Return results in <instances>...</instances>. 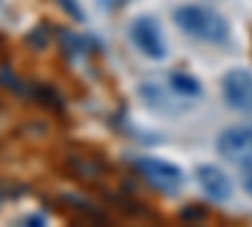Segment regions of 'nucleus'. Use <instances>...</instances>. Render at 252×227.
Wrapping results in <instances>:
<instances>
[{"label":"nucleus","mask_w":252,"mask_h":227,"mask_svg":"<svg viewBox=\"0 0 252 227\" xmlns=\"http://www.w3.org/2000/svg\"><path fill=\"white\" fill-rule=\"evenodd\" d=\"M174 23L182 33L194 40H202V43L220 46L229 38V23L224 20V15L207 5H179L174 10Z\"/></svg>","instance_id":"f257e3e1"},{"label":"nucleus","mask_w":252,"mask_h":227,"mask_svg":"<svg viewBox=\"0 0 252 227\" xmlns=\"http://www.w3.org/2000/svg\"><path fill=\"white\" fill-rule=\"evenodd\" d=\"M136 169L154 190L166 192V195L177 192L182 187V182H184V174H182V169L177 167V164L166 162V159H159V157H141V159H136Z\"/></svg>","instance_id":"f03ea898"},{"label":"nucleus","mask_w":252,"mask_h":227,"mask_svg":"<svg viewBox=\"0 0 252 227\" xmlns=\"http://www.w3.org/2000/svg\"><path fill=\"white\" fill-rule=\"evenodd\" d=\"M131 35V43L149 58H164L166 56V43H164V35L161 28L157 26V20L149 15H139L134 18V23L129 28Z\"/></svg>","instance_id":"7ed1b4c3"},{"label":"nucleus","mask_w":252,"mask_h":227,"mask_svg":"<svg viewBox=\"0 0 252 227\" xmlns=\"http://www.w3.org/2000/svg\"><path fill=\"white\" fill-rule=\"evenodd\" d=\"M224 104L235 111H252V73L245 68H232L222 76Z\"/></svg>","instance_id":"20e7f679"},{"label":"nucleus","mask_w":252,"mask_h":227,"mask_svg":"<svg viewBox=\"0 0 252 227\" xmlns=\"http://www.w3.org/2000/svg\"><path fill=\"white\" fill-rule=\"evenodd\" d=\"M217 152L227 162H252V124L224 129L217 136Z\"/></svg>","instance_id":"39448f33"},{"label":"nucleus","mask_w":252,"mask_h":227,"mask_svg":"<svg viewBox=\"0 0 252 227\" xmlns=\"http://www.w3.org/2000/svg\"><path fill=\"white\" fill-rule=\"evenodd\" d=\"M197 182H199L202 192L215 202H224L232 197V179L220 167H215V164H202V167H197Z\"/></svg>","instance_id":"423d86ee"},{"label":"nucleus","mask_w":252,"mask_h":227,"mask_svg":"<svg viewBox=\"0 0 252 227\" xmlns=\"http://www.w3.org/2000/svg\"><path fill=\"white\" fill-rule=\"evenodd\" d=\"M169 86L177 94H182V96H199L202 94L199 81L194 76H189V73H172L169 76Z\"/></svg>","instance_id":"0eeeda50"},{"label":"nucleus","mask_w":252,"mask_h":227,"mask_svg":"<svg viewBox=\"0 0 252 227\" xmlns=\"http://www.w3.org/2000/svg\"><path fill=\"white\" fill-rule=\"evenodd\" d=\"M35 98H38L43 106H58V96H56V91L48 89V86H38V89H35Z\"/></svg>","instance_id":"6e6552de"},{"label":"nucleus","mask_w":252,"mask_h":227,"mask_svg":"<svg viewBox=\"0 0 252 227\" xmlns=\"http://www.w3.org/2000/svg\"><path fill=\"white\" fill-rule=\"evenodd\" d=\"M63 3V8H66L68 13H73V18H81V10L76 8V0H61Z\"/></svg>","instance_id":"1a4fd4ad"},{"label":"nucleus","mask_w":252,"mask_h":227,"mask_svg":"<svg viewBox=\"0 0 252 227\" xmlns=\"http://www.w3.org/2000/svg\"><path fill=\"white\" fill-rule=\"evenodd\" d=\"M98 3H101L103 8H121V5L129 3V0H98Z\"/></svg>","instance_id":"9d476101"},{"label":"nucleus","mask_w":252,"mask_h":227,"mask_svg":"<svg viewBox=\"0 0 252 227\" xmlns=\"http://www.w3.org/2000/svg\"><path fill=\"white\" fill-rule=\"evenodd\" d=\"M23 222H26V225H43V217H40V215H31V217H26Z\"/></svg>","instance_id":"9b49d317"},{"label":"nucleus","mask_w":252,"mask_h":227,"mask_svg":"<svg viewBox=\"0 0 252 227\" xmlns=\"http://www.w3.org/2000/svg\"><path fill=\"white\" fill-rule=\"evenodd\" d=\"M245 182H247V184H245V190H247V192L252 195V172H247V177H245Z\"/></svg>","instance_id":"f8f14e48"}]
</instances>
